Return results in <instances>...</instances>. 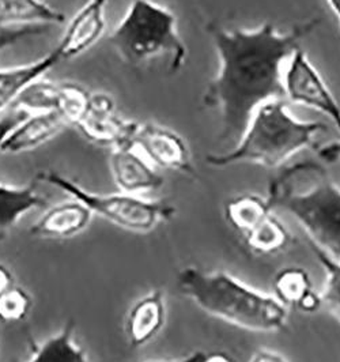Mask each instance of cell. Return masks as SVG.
I'll return each instance as SVG.
<instances>
[{
	"instance_id": "obj_1",
	"label": "cell",
	"mask_w": 340,
	"mask_h": 362,
	"mask_svg": "<svg viewBox=\"0 0 340 362\" xmlns=\"http://www.w3.org/2000/svg\"><path fill=\"white\" fill-rule=\"evenodd\" d=\"M319 23L320 19H310L287 33H281L271 22L252 30L209 26L219 67L203 100L219 109L222 139H240L256 109L283 98V67Z\"/></svg>"
},
{
	"instance_id": "obj_2",
	"label": "cell",
	"mask_w": 340,
	"mask_h": 362,
	"mask_svg": "<svg viewBox=\"0 0 340 362\" xmlns=\"http://www.w3.org/2000/svg\"><path fill=\"white\" fill-rule=\"evenodd\" d=\"M267 200L300 223L313 248L340 262V187L322 165L288 166L271 181Z\"/></svg>"
},
{
	"instance_id": "obj_3",
	"label": "cell",
	"mask_w": 340,
	"mask_h": 362,
	"mask_svg": "<svg viewBox=\"0 0 340 362\" xmlns=\"http://www.w3.org/2000/svg\"><path fill=\"white\" fill-rule=\"evenodd\" d=\"M177 286L203 312L241 329L269 334L286 326L285 305L228 272L189 266L177 274Z\"/></svg>"
},
{
	"instance_id": "obj_4",
	"label": "cell",
	"mask_w": 340,
	"mask_h": 362,
	"mask_svg": "<svg viewBox=\"0 0 340 362\" xmlns=\"http://www.w3.org/2000/svg\"><path fill=\"white\" fill-rule=\"evenodd\" d=\"M327 128L320 122L297 119L283 98L272 100L254 110L230 151L210 154L206 161L215 168L254 163L274 169L313 145L315 136Z\"/></svg>"
},
{
	"instance_id": "obj_5",
	"label": "cell",
	"mask_w": 340,
	"mask_h": 362,
	"mask_svg": "<svg viewBox=\"0 0 340 362\" xmlns=\"http://www.w3.org/2000/svg\"><path fill=\"white\" fill-rule=\"evenodd\" d=\"M109 40L122 59L134 66L165 56L170 73L176 74L187 60L176 16L153 0H132Z\"/></svg>"
},
{
	"instance_id": "obj_6",
	"label": "cell",
	"mask_w": 340,
	"mask_h": 362,
	"mask_svg": "<svg viewBox=\"0 0 340 362\" xmlns=\"http://www.w3.org/2000/svg\"><path fill=\"white\" fill-rule=\"evenodd\" d=\"M37 181L51 184L72 199L83 203L91 214H98L109 222L136 233H147L162 222L176 216V207L162 200L146 199L143 197L117 194H94L86 191L78 182L54 172L45 170L37 175Z\"/></svg>"
},
{
	"instance_id": "obj_7",
	"label": "cell",
	"mask_w": 340,
	"mask_h": 362,
	"mask_svg": "<svg viewBox=\"0 0 340 362\" xmlns=\"http://www.w3.org/2000/svg\"><path fill=\"white\" fill-rule=\"evenodd\" d=\"M282 85L288 101L328 116L340 131L339 103L301 48L287 60Z\"/></svg>"
},
{
	"instance_id": "obj_8",
	"label": "cell",
	"mask_w": 340,
	"mask_h": 362,
	"mask_svg": "<svg viewBox=\"0 0 340 362\" xmlns=\"http://www.w3.org/2000/svg\"><path fill=\"white\" fill-rule=\"evenodd\" d=\"M138 127L139 123L119 115L113 98L107 93H90L88 108L75 126L86 141L112 150L134 145Z\"/></svg>"
},
{
	"instance_id": "obj_9",
	"label": "cell",
	"mask_w": 340,
	"mask_h": 362,
	"mask_svg": "<svg viewBox=\"0 0 340 362\" xmlns=\"http://www.w3.org/2000/svg\"><path fill=\"white\" fill-rule=\"evenodd\" d=\"M134 146L157 169L195 175L187 142L170 128L156 123L139 124Z\"/></svg>"
},
{
	"instance_id": "obj_10",
	"label": "cell",
	"mask_w": 340,
	"mask_h": 362,
	"mask_svg": "<svg viewBox=\"0 0 340 362\" xmlns=\"http://www.w3.org/2000/svg\"><path fill=\"white\" fill-rule=\"evenodd\" d=\"M109 166L115 184L124 194L143 197L158 191L165 182L157 168L134 145L113 148Z\"/></svg>"
},
{
	"instance_id": "obj_11",
	"label": "cell",
	"mask_w": 340,
	"mask_h": 362,
	"mask_svg": "<svg viewBox=\"0 0 340 362\" xmlns=\"http://www.w3.org/2000/svg\"><path fill=\"white\" fill-rule=\"evenodd\" d=\"M109 0H88L69 22L64 35L54 47L63 60H70L89 51L104 36Z\"/></svg>"
},
{
	"instance_id": "obj_12",
	"label": "cell",
	"mask_w": 340,
	"mask_h": 362,
	"mask_svg": "<svg viewBox=\"0 0 340 362\" xmlns=\"http://www.w3.org/2000/svg\"><path fill=\"white\" fill-rule=\"evenodd\" d=\"M166 323V300L161 289L153 290L141 297L128 310L126 335L132 347L150 344Z\"/></svg>"
},
{
	"instance_id": "obj_13",
	"label": "cell",
	"mask_w": 340,
	"mask_h": 362,
	"mask_svg": "<svg viewBox=\"0 0 340 362\" xmlns=\"http://www.w3.org/2000/svg\"><path fill=\"white\" fill-rule=\"evenodd\" d=\"M66 127V122L56 112L29 113L8 134L0 153L19 154L35 150L54 139Z\"/></svg>"
},
{
	"instance_id": "obj_14",
	"label": "cell",
	"mask_w": 340,
	"mask_h": 362,
	"mask_svg": "<svg viewBox=\"0 0 340 362\" xmlns=\"http://www.w3.org/2000/svg\"><path fill=\"white\" fill-rule=\"evenodd\" d=\"M91 211L79 200L59 203L51 207L30 228V235L47 238H69L83 232L91 219Z\"/></svg>"
},
{
	"instance_id": "obj_15",
	"label": "cell",
	"mask_w": 340,
	"mask_h": 362,
	"mask_svg": "<svg viewBox=\"0 0 340 362\" xmlns=\"http://www.w3.org/2000/svg\"><path fill=\"white\" fill-rule=\"evenodd\" d=\"M61 62L56 49L33 63L0 70V115L14 105L22 91L44 78Z\"/></svg>"
},
{
	"instance_id": "obj_16",
	"label": "cell",
	"mask_w": 340,
	"mask_h": 362,
	"mask_svg": "<svg viewBox=\"0 0 340 362\" xmlns=\"http://www.w3.org/2000/svg\"><path fill=\"white\" fill-rule=\"evenodd\" d=\"M63 23L66 16L44 0H0V28Z\"/></svg>"
},
{
	"instance_id": "obj_17",
	"label": "cell",
	"mask_w": 340,
	"mask_h": 362,
	"mask_svg": "<svg viewBox=\"0 0 340 362\" xmlns=\"http://www.w3.org/2000/svg\"><path fill=\"white\" fill-rule=\"evenodd\" d=\"M45 206L47 200L37 192L35 184L14 187L0 182V237L7 233L19 218Z\"/></svg>"
},
{
	"instance_id": "obj_18",
	"label": "cell",
	"mask_w": 340,
	"mask_h": 362,
	"mask_svg": "<svg viewBox=\"0 0 340 362\" xmlns=\"http://www.w3.org/2000/svg\"><path fill=\"white\" fill-rule=\"evenodd\" d=\"M271 214L274 210L269 200L257 194H241L225 204L226 221L242 237L259 228Z\"/></svg>"
},
{
	"instance_id": "obj_19",
	"label": "cell",
	"mask_w": 340,
	"mask_h": 362,
	"mask_svg": "<svg viewBox=\"0 0 340 362\" xmlns=\"http://www.w3.org/2000/svg\"><path fill=\"white\" fill-rule=\"evenodd\" d=\"M75 323L67 325L54 337L33 347L32 357L26 362H89L86 351L74 339Z\"/></svg>"
},
{
	"instance_id": "obj_20",
	"label": "cell",
	"mask_w": 340,
	"mask_h": 362,
	"mask_svg": "<svg viewBox=\"0 0 340 362\" xmlns=\"http://www.w3.org/2000/svg\"><path fill=\"white\" fill-rule=\"evenodd\" d=\"M247 247L259 255H275L285 251L293 241L286 225L271 214L259 228L244 237Z\"/></svg>"
},
{
	"instance_id": "obj_21",
	"label": "cell",
	"mask_w": 340,
	"mask_h": 362,
	"mask_svg": "<svg viewBox=\"0 0 340 362\" xmlns=\"http://www.w3.org/2000/svg\"><path fill=\"white\" fill-rule=\"evenodd\" d=\"M312 288L309 272L300 266H290L276 272L272 281V296L286 308H294L297 301Z\"/></svg>"
},
{
	"instance_id": "obj_22",
	"label": "cell",
	"mask_w": 340,
	"mask_h": 362,
	"mask_svg": "<svg viewBox=\"0 0 340 362\" xmlns=\"http://www.w3.org/2000/svg\"><path fill=\"white\" fill-rule=\"evenodd\" d=\"M60 83L41 78L28 86L14 103V108L25 113H42L56 112Z\"/></svg>"
},
{
	"instance_id": "obj_23",
	"label": "cell",
	"mask_w": 340,
	"mask_h": 362,
	"mask_svg": "<svg viewBox=\"0 0 340 362\" xmlns=\"http://www.w3.org/2000/svg\"><path fill=\"white\" fill-rule=\"evenodd\" d=\"M89 98L90 91L86 90L85 88L76 83L61 82L56 113L61 116L67 126L75 127L88 108Z\"/></svg>"
},
{
	"instance_id": "obj_24",
	"label": "cell",
	"mask_w": 340,
	"mask_h": 362,
	"mask_svg": "<svg viewBox=\"0 0 340 362\" xmlns=\"http://www.w3.org/2000/svg\"><path fill=\"white\" fill-rule=\"evenodd\" d=\"M316 259L325 274V282L322 293V307L335 317L340 325V262L334 260L317 248L312 247Z\"/></svg>"
},
{
	"instance_id": "obj_25",
	"label": "cell",
	"mask_w": 340,
	"mask_h": 362,
	"mask_svg": "<svg viewBox=\"0 0 340 362\" xmlns=\"http://www.w3.org/2000/svg\"><path fill=\"white\" fill-rule=\"evenodd\" d=\"M33 307L30 294L22 288L13 286L0 294V322L18 323L28 317Z\"/></svg>"
},
{
	"instance_id": "obj_26",
	"label": "cell",
	"mask_w": 340,
	"mask_h": 362,
	"mask_svg": "<svg viewBox=\"0 0 340 362\" xmlns=\"http://www.w3.org/2000/svg\"><path fill=\"white\" fill-rule=\"evenodd\" d=\"M49 26L45 25H30V26H16V28H0V52L17 45L20 41L30 37L45 35Z\"/></svg>"
},
{
	"instance_id": "obj_27",
	"label": "cell",
	"mask_w": 340,
	"mask_h": 362,
	"mask_svg": "<svg viewBox=\"0 0 340 362\" xmlns=\"http://www.w3.org/2000/svg\"><path fill=\"white\" fill-rule=\"evenodd\" d=\"M294 308L301 313H306V315L319 312L322 308V293L316 291L313 288L307 290L304 296L297 301Z\"/></svg>"
},
{
	"instance_id": "obj_28",
	"label": "cell",
	"mask_w": 340,
	"mask_h": 362,
	"mask_svg": "<svg viewBox=\"0 0 340 362\" xmlns=\"http://www.w3.org/2000/svg\"><path fill=\"white\" fill-rule=\"evenodd\" d=\"M319 158L324 163H336L340 160V141L324 145L317 150Z\"/></svg>"
},
{
	"instance_id": "obj_29",
	"label": "cell",
	"mask_w": 340,
	"mask_h": 362,
	"mask_svg": "<svg viewBox=\"0 0 340 362\" xmlns=\"http://www.w3.org/2000/svg\"><path fill=\"white\" fill-rule=\"evenodd\" d=\"M250 362H288L283 356L279 353L269 350V349H260L252 356Z\"/></svg>"
},
{
	"instance_id": "obj_30",
	"label": "cell",
	"mask_w": 340,
	"mask_h": 362,
	"mask_svg": "<svg viewBox=\"0 0 340 362\" xmlns=\"http://www.w3.org/2000/svg\"><path fill=\"white\" fill-rule=\"evenodd\" d=\"M14 286V276L4 264H0V294Z\"/></svg>"
},
{
	"instance_id": "obj_31",
	"label": "cell",
	"mask_w": 340,
	"mask_h": 362,
	"mask_svg": "<svg viewBox=\"0 0 340 362\" xmlns=\"http://www.w3.org/2000/svg\"><path fill=\"white\" fill-rule=\"evenodd\" d=\"M200 362H237L233 357L225 351H215L211 354H204Z\"/></svg>"
},
{
	"instance_id": "obj_32",
	"label": "cell",
	"mask_w": 340,
	"mask_h": 362,
	"mask_svg": "<svg viewBox=\"0 0 340 362\" xmlns=\"http://www.w3.org/2000/svg\"><path fill=\"white\" fill-rule=\"evenodd\" d=\"M203 357H204V353H203V351H194V353L188 354L187 357H181V358H172V360H156V361L148 362H200Z\"/></svg>"
},
{
	"instance_id": "obj_33",
	"label": "cell",
	"mask_w": 340,
	"mask_h": 362,
	"mask_svg": "<svg viewBox=\"0 0 340 362\" xmlns=\"http://www.w3.org/2000/svg\"><path fill=\"white\" fill-rule=\"evenodd\" d=\"M327 3L329 4V7L332 8L334 14L336 16V18L339 21V32H340V0H327Z\"/></svg>"
}]
</instances>
